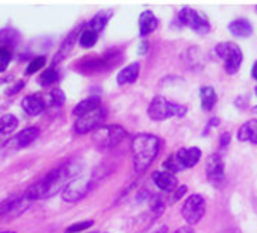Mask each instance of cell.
<instances>
[{
	"instance_id": "obj_1",
	"label": "cell",
	"mask_w": 257,
	"mask_h": 233,
	"mask_svg": "<svg viewBox=\"0 0 257 233\" xmlns=\"http://www.w3.org/2000/svg\"><path fill=\"white\" fill-rule=\"evenodd\" d=\"M79 170L80 167L76 161L65 162L61 167L52 170L37 183L31 185L23 195L26 200H43V198L53 197L58 192L64 191L65 186L71 180L76 179V176L79 174Z\"/></svg>"
},
{
	"instance_id": "obj_2",
	"label": "cell",
	"mask_w": 257,
	"mask_h": 233,
	"mask_svg": "<svg viewBox=\"0 0 257 233\" xmlns=\"http://www.w3.org/2000/svg\"><path fill=\"white\" fill-rule=\"evenodd\" d=\"M132 158H134V168L137 173H144L153 161L156 159L161 141L158 137L152 134H140L132 140Z\"/></svg>"
},
{
	"instance_id": "obj_3",
	"label": "cell",
	"mask_w": 257,
	"mask_h": 233,
	"mask_svg": "<svg viewBox=\"0 0 257 233\" xmlns=\"http://www.w3.org/2000/svg\"><path fill=\"white\" fill-rule=\"evenodd\" d=\"M186 113V106L173 103L162 95H156L149 106V117L155 122H162L171 117H183Z\"/></svg>"
},
{
	"instance_id": "obj_4",
	"label": "cell",
	"mask_w": 257,
	"mask_h": 233,
	"mask_svg": "<svg viewBox=\"0 0 257 233\" xmlns=\"http://www.w3.org/2000/svg\"><path fill=\"white\" fill-rule=\"evenodd\" d=\"M125 137V129L118 125H103L92 134V143L101 149L115 147Z\"/></svg>"
},
{
	"instance_id": "obj_5",
	"label": "cell",
	"mask_w": 257,
	"mask_h": 233,
	"mask_svg": "<svg viewBox=\"0 0 257 233\" xmlns=\"http://www.w3.org/2000/svg\"><path fill=\"white\" fill-rule=\"evenodd\" d=\"M215 52L224 61V70L227 74H234L242 64V50L234 43H221L215 47Z\"/></svg>"
},
{
	"instance_id": "obj_6",
	"label": "cell",
	"mask_w": 257,
	"mask_h": 233,
	"mask_svg": "<svg viewBox=\"0 0 257 233\" xmlns=\"http://www.w3.org/2000/svg\"><path fill=\"white\" fill-rule=\"evenodd\" d=\"M182 216L188 222V225H194L201 221V218L206 213V200L201 194H192L189 195L183 206H182Z\"/></svg>"
},
{
	"instance_id": "obj_7",
	"label": "cell",
	"mask_w": 257,
	"mask_h": 233,
	"mask_svg": "<svg viewBox=\"0 0 257 233\" xmlns=\"http://www.w3.org/2000/svg\"><path fill=\"white\" fill-rule=\"evenodd\" d=\"M106 119V109L104 107H98L89 113H85L76 120L74 123V132L79 135H85L88 132H94L98 128L103 126V122Z\"/></svg>"
},
{
	"instance_id": "obj_8",
	"label": "cell",
	"mask_w": 257,
	"mask_h": 233,
	"mask_svg": "<svg viewBox=\"0 0 257 233\" xmlns=\"http://www.w3.org/2000/svg\"><path fill=\"white\" fill-rule=\"evenodd\" d=\"M94 183L91 179L86 177H76L74 180H71L65 189L62 191V198L68 203H74L79 201L80 198H83L91 189H92Z\"/></svg>"
},
{
	"instance_id": "obj_9",
	"label": "cell",
	"mask_w": 257,
	"mask_h": 233,
	"mask_svg": "<svg viewBox=\"0 0 257 233\" xmlns=\"http://www.w3.org/2000/svg\"><path fill=\"white\" fill-rule=\"evenodd\" d=\"M179 20H180L182 25L191 28V29L195 31V32L206 34V32L210 31L209 22H207L203 16H200L195 10H192V8H188V7L183 8V10L179 13Z\"/></svg>"
},
{
	"instance_id": "obj_10",
	"label": "cell",
	"mask_w": 257,
	"mask_h": 233,
	"mask_svg": "<svg viewBox=\"0 0 257 233\" xmlns=\"http://www.w3.org/2000/svg\"><path fill=\"white\" fill-rule=\"evenodd\" d=\"M206 176L215 185L222 182V179H224V162L218 153H213L209 156V159L206 162Z\"/></svg>"
},
{
	"instance_id": "obj_11",
	"label": "cell",
	"mask_w": 257,
	"mask_h": 233,
	"mask_svg": "<svg viewBox=\"0 0 257 233\" xmlns=\"http://www.w3.org/2000/svg\"><path fill=\"white\" fill-rule=\"evenodd\" d=\"M25 195H11L10 198L0 203V219L13 218L20 213V206L23 204Z\"/></svg>"
},
{
	"instance_id": "obj_12",
	"label": "cell",
	"mask_w": 257,
	"mask_h": 233,
	"mask_svg": "<svg viewBox=\"0 0 257 233\" xmlns=\"http://www.w3.org/2000/svg\"><path fill=\"white\" fill-rule=\"evenodd\" d=\"M22 107L26 110V113L32 117H38L46 109V100L40 94H29L22 100Z\"/></svg>"
},
{
	"instance_id": "obj_13",
	"label": "cell",
	"mask_w": 257,
	"mask_h": 233,
	"mask_svg": "<svg viewBox=\"0 0 257 233\" xmlns=\"http://www.w3.org/2000/svg\"><path fill=\"white\" fill-rule=\"evenodd\" d=\"M152 179L156 183V186L159 189L165 191V192H171L176 188H179V182H177L176 176L173 173L167 171V170H164V171H155L153 176H152Z\"/></svg>"
},
{
	"instance_id": "obj_14",
	"label": "cell",
	"mask_w": 257,
	"mask_h": 233,
	"mask_svg": "<svg viewBox=\"0 0 257 233\" xmlns=\"http://www.w3.org/2000/svg\"><path fill=\"white\" fill-rule=\"evenodd\" d=\"M38 137H40L38 128H28V129H23L20 134H17L11 140V146L17 150H22V149H26L28 146H31Z\"/></svg>"
},
{
	"instance_id": "obj_15",
	"label": "cell",
	"mask_w": 257,
	"mask_h": 233,
	"mask_svg": "<svg viewBox=\"0 0 257 233\" xmlns=\"http://www.w3.org/2000/svg\"><path fill=\"white\" fill-rule=\"evenodd\" d=\"M176 156L183 168H192L200 162L201 150L198 147H186V149H180L176 153Z\"/></svg>"
},
{
	"instance_id": "obj_16",
	"label": "cell",
	"mask_w": 257,
	"mask_h": 233,
	"mask_svg": "<svg viewBox=\"0 0 257 233\" xmlns=\"http://www.w3.org/2000/svg\"><path fill=\"white\" fill-rule=\"evenodd\" d=\"M140 70H141V65H140L138 62H134V64H131V65L124 67V68L118 73V76H116L118 85L134 83V82L138 79V76H140Z\"/></svg>"
},
{
	"instance_id": "obj_17",
	"label": "cell",
	"mask_w": 257,
	"mask_h": 233,
	"mask_svg": "<svg viewBox=\"0 0 257 233\" xmlns=\"http://www.w3.org/2000/svg\"><path fill=\"white\" fill-rule=\"evenodd\" d=\"M158 26H159V20L156 19V16L152 11H144L141 14V17H140V34L143 37L156 31Z\"/></svg>"
},
{
	"instance_id": "obj_18",
	"label": "cell",
	"mask_w": 257,
	"mask_h": 233,
	"mask_svg": "<svg viewBox=\"0 0 257 233\" xmlns=\"http://www.w3.org/2000/svg\"><path fill=\"white\" fill-rule=\"evenodd\" d=\"M228 31L231 35L239 37V38H246L252 34V26L248 20L245 19H236L228 25Z\"/></svg>"
},
{
	"instance_id": "obj_19",
	"label": "cell",
	"mask_w": 257,
	"mask_h": 233,
	"mask_svg": "<svg viewBox=\"0 0 257 233\" xmlns=\"http://www.w3.org/2000/svg\"><path fill=\"white\" fill-rule=\"evenodd\" d=\"M237 140L257 144V120H249V122L243 123V126L239 128Z\"/></svg>"
},
{
	"instance_id": "obj_20",
	"label": "cell",
	"mask_w": 257,
	"mask_h": 233,
	"mask_svg": "<svg viewBox=\"0 0 257 233\" xmlns=\"http://www.w3.org/2000/svg\"><path fill=\"white\" fill-rule=\"evenodd\" d=\"M98 107H100V97L92 95V97H88V98L82 100L80 103H77L76 107L73 109V115H76L79 119V117H82L85 113H89V112H92V110H95Z\"/></svg>"
},
{
	"instance_id": "obj_21",
	"label": "cell",
	"mask_w": 257,
	"mask_h": 233,
	"mask_svg": "<svg viewBox=\"0 0 257 233\" xmlns=\"http://www.w3.org/2000/svg\"><path fill=\"white\" fill-rule=\"evenodd\" d=\"M216 92L212 86H203L200 89V101H201V107L203 110H212V107L216 103Z\"/></svg>"
},
{
	"instance_id": "obj_22",
	"label": "cell",
	"mask_w": 257,
	"mask_h": 233,
	"mask_svg": "<svg viewBox=\"0 0 257 233\" xmlns=\"http://www.w3.org/2000/svg\"><path fill=\"white\" fill-rule=\"evenodd\" d=\"M19 126V120L11 113H5L0 117V135H10Z\"/></svg>"
},
{
	"instance_id": "obj_23",
	"label": "cell",
	"mask_w": 257,
	"mask_h": 233,
	"mask_svg": "<svg viewBox=\"0 0 257 233\" xmlns=\"http://www.w3.org/2000/svg\"><path fill=\"white\" fill-rule=\"evenodd\" d=\"M77 34H79V29H76V31H73L67 38H65V41L62 43V46H61V49H59V53L55 56V59H53V64H58L61 59H64L67 55H68V52L73 49V44H74V41H76V38H77Z\"/></svg>"
},
{
	"instance_id": "obj_24",
	"label": "cell",
	"mask_w": 257,
	"mask_h": 233,
	"mask_svg": "<svg viewBox=\"0 0 257 233\" xmlns=\"http://www.w3.org/2000/svg\"><path fill=\"white\" fill-rule=\"evenodd\" d=\"M107 20H109V14L100 13V14L94 16V17L89 20V23L86 25V28H88V29H92L94 32H97V34H98V32H101V31H103V28L106 26Z\"/></svg>"
},
{
	"instance_id": "obj_25",
	"label": "cell",
	"mask_w": 257,
	"mask_h": 233,
	"mask_svg": "<svg viewBox=\"0 0 257 233\" xmlns=\"http://www.w3.org/2000/svg\"><path fill=\"white\" fill-rule=\"evenodd\" d=\"M97 32H94L92 29H85V31H82V34L79 35V43H80V46L82 47H85V49H89V47H92L95 43H97Z\"/></svg>"
},
{
	"instance_id": "obj_26",
	"label": "cell",
	"mask_w": 257,
	"mask_h": 233,
	"mask_svg": "<svg viewBox=\"0 0 257 233\" xmlns=\"http://www.w3.org/2000/svg\"><path fill=\"white\" fill-rule=\"evenodd\" d=\"M13 59V46H0V73L5 71Z\"/></svg>"
},
{
	"instance_id": "obj_27",
	"label": "cell",
	"mask_w": 257,
	"mask_h": 233,
	"mask_svg": "<svg viewBox=\"0 0 257 233\" xmlns=\"http://www.w3.org/2000/svg\"><path fill=\"white\" fill-rule=\"evenodd\" d=\"M58 71H56V68L55 67H50V68H47L43 74H41V77H40V83L43 85V86H50V85H53L56 80H58Z\"/></svg>"
},
{
	"instance_id": "obj_28",
	"label": "cell",
	"mask_w": 257,
	"mask_h": 233,
	"mask_svg": "<svg viewBox=\"0 0 257 233\" xmlns=\"http://www.w3.org/2000/svg\"><path fill=\"white\" fill-rule=\"evenodd\" d=\"M64 103H65V94H64V91L61 88H53L50 91V94H49V104L59 107Z\"/></svg>"
},
{
	"instance_id": "obj_29",
	"label": "cell",
	"mask_w": 257,
	"mask_h": 233,
	"mask_svg": "<svg viewBox=\"0 0 257 233\" xmlns=\"http://www.w3.org/2000/svg\"><path fill=\"white\" fill-rule=\"evenodd\" d=\"M44 64H46V58H44V56H37V58H34V59L29 62V65L26 67V74H28V76L35 74L37 71H40V70L44 67Z\"/></svg>"
},
{
	"instance_id": "obj_30",
	"label": "cell",
	"mask_w": 257,
	"mask_h": 233,
	"mask_svg": "<svg viewBox=\"0 0 257 233\" xmlns=\"http://www.w3.org/2000/svg\"><path fill=\"white\" fill-rule=\"evenodd\" d=\"M164 168H167V171H170V173H179V171H182V170H185L183 167H182V164L179 162V159H177V156L176 155H173V156H170L165 162H164Z\"/></svg>"
},
{
	"instance_id": "obj_31",
	"label": "cell",
	"mask_w": 257,
	"mask_h": 233,
	"mask_svg": "<svg viewBox=\"0 0 257 233\" xmlns=\"http://www.w3.org/2000/svg\"><path fill=\"white\" fill-rule=\"evenodd\" d=\"M92 225H94V221H92V219L74 222V224H71V225L67 227L65 233H80V231H85L86 228H89V227H92Z\"/></svg>"
},
{
	"instance_id": "obj_32",
	"label": "cell",
	"mask_w": 257,
	"mask_h": 233,
	"mask_svg": "<svg viewBox=\"0 0 257 233\" xmlns=\"http://www.w3.org/2000/svg\"><path fill=\"white\" fill-rule=\"evenodd\" d=\"M25 85H26L25 80H19V82L14 83L13 86H8V88L5 89V94H7V95H14V94H17L19 91H22V89L25 88Z\"/></svg>"
},
{
	"instance_id": "obj_33",
	"label": "cell",
	"mask_w": 257,
	"mask_h": 233,
	"mask_svg": "<svg viewBox=\"0 0 257 233\" xmlns=\"http://www.w3.org/2000/svg\"><path fill=\"white\" fill-rule=\"evenodd\" d=\"M186 189H188L186 186H179V188L176 189V192L173 194V198H171V201L174 203V201H177L179 198H182V195L186 192Z\"/></svg>"
},
{
	"instance_id": "obj_34",
	"label": "cell",
	"mask_w": 257,
	"mask_h": 233,
	"mask_svg": "<svg viewBox=\"0 0 257 233\" xmlns=\"http://www.w3.org/2000/svg\"><path fill=\"white\" fill-rule=\"evenodd\" d=\"M230 138H231V137H230L228 132L222 134V135H221V140H219V146H221V147H225V146L230 143Z\"/></svg>"
},
{
	"instance_id": "obj_35",
	"label": "cell",
	"mask_w": 257,
	"mask_h": 233,
	"mask_svg": "<svg viewBox=\"0 0 257 233\" xmlns=\"http://www.w3.org/2000/svg\"><path fill=\"white\" fill-rule=\"evenodd\" d=\"M173 233H195V231L191 225H183V227H179L177 230H174Z\"/></svg>"
},
{
	"instance_id": "obj_36",
	"label": "cell",
	"mask_w": 257,
	"mask_h": 233,
	"mask_svg": "<svg viewBox=\"0 0 257 233\" xmlns=\"http://www.w3.org/2000/svg\"><path fill=\"white\" fill-rule=\"evenodd\" d=\"M147 49H149V43H147V41H143L141 46H140L138 53H140V55H144V53H147Z\"/></svg>"
},
{
	"instance_id": "obj_37",
	"label": "cell",
	"mask_w": 257,
	"mask_h": 233,
	"mask_svg": "<svg viewBox=\"0 0 257 233\" xmlns=\"http://www.w3.org/2000/svg\"><path fill=\"white\" fill-rule=\"evenodd\" d=\"M152 233H168V227H167V225H161V227H158L156 230H153Z\"/></svg>"
},
{
	"instance_id": "obj_38",
	"label": "cell",
	"mask_w": 257,
	"mask_h": 233,
	"mask_svg": "<svg viewBox=\"0 0 257 233\" xmlns=\"http://www.w3.org/2000/svg\"><path fill=\"white\" fill-rule=\"evenodd\" d=\"M251 74H252V77L257 80V61L254 62V65H252V70H251Z\"/></svg>"
},
{
	"instance_id": "obj_39",
	"label": "cell",
	"mask_w": 257,
	"mask_h": 233,
	"mask_svg": "<svg viewBox=\"0 0 257 233\" xmlns=\"http://www.w3.org/2000/svg\"><path fill=\"white\" fill-rule=\"evenodd\" d=\"M0 233H17V231H13V230H4V231H0Z\"/></svg>"
},
{
	"instance_id": "obj_40",
	"label": "cell",
	"mask_w": 257,
	"mask_h": 233,
	"mask_svg": "<svg viewBox=\"0 0 257 233\" xmlns=\"http://www.w3.org/2000/svg\"><path fill=\"white\" fill-rule=\"evenodd\" d=\"M254 112H257V106H255V107H254Z\"/></svg>"
},
{
	"instance_id": "obj_41",
	"label": "cell",
	"mask_w": 257,
	"mask_h": 233,
	"mask_svg": "<svg viewBox=\"0 0 257 233\" xmlns=\"http://www.w3.org/2000/svg\"><path fill=\"white\" fill-rule=\"evenodd\" d=\"M255 94H257V88H255Z\"/></svg>"
}]
</instances>
